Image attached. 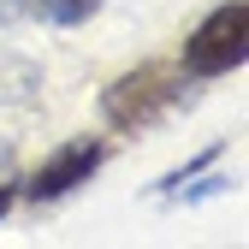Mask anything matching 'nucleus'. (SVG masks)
Segmentation results:
<instances>
[{"label":"nucleus","mask_w":249,"mask_h":249,"mask_svg":"<svg viewBox=\"0 0 249 249\" xmlns=\"http://www.w3.org/2000/svg\"><path fill=\"white\" fill-rule=\"evenodd\" d=\"M184 95V83L172 66H131L119 71L107 89H101V119L113 124V131H148V124H160Z\"/></svg>","instance_id":"nucleus-1"},{"label":"nucleus","mask_w":249,"mask_h":249,"mask_svg":"<svg viewBox=\"0 0 249 249\" xmlns=\"http://www.w3.org/2000/svg\"><path fill=\"white\" fill-rule=\"evenodd\" d=\"M249 53V0H220L190 36H184V71L190 77H226Z\"/></svg>","instance_id":"nucleus-2"},{"label":"nucleus","mask_w":249,"mask_h":249,"mask_svg":"<svg viewBox=\"0 0 249 249\" xmlns=\"http://www.w3.org/2000/svg\"><path fill=\"white\" fill-rule=\"evenodd\" d=\"M107 154H113V148H107L101 137H71V142H59L48 160L18 184V196H30L36 208H42V202H59V196H71L77 184L95 178V172L107 166Z\"/></svg>","instance_id":"nucleus-3"},{"label":"nucleus","mask_w":249,"mask_h":249,"mask_svg":"<svg viewBox=\"0 0 249 249\" xmlns=\"http://www.w3.org/2000/svg\"><path fill=\"white\" fill-rule=\"evenodd\" d=\"M95 12H101V0H0V24H12V18H42V24L71 30V24H89Z\"/></svg>","instance_id":"nucleus-4"},{"label":"nucleus","mask_w":249,"mask_h":249,"mask_svg":"<svg viewBox=\"0 0 249 249\" xmlns=\"http://www.w3.org/2000/svg\"><path fill=\"white\" fill-rule=\"evenodd\" d=\"M12 196H18V184H0V220H6V208H12Z\"/></svg>","instance_id":"nucleus-5"}]
</instances>
